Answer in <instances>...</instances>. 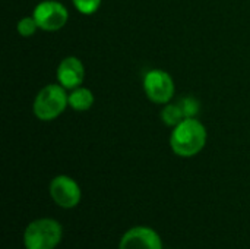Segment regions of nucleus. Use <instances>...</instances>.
<instances>
[{"label": "nucleus", "mask_w": 250, "mask_h": 249, "mask_svg": "<svg viewBox=\"0 0 250 249\" xmlns=\"http://www.w3.org/2000/svg\"><path fill=\"white\" fill-rule=\"evenodd\" d=\"M207 129L196 117H186L173 128L170 135V147L179 157H195L207 144Z\"/></svg>", "instance_id": "f257e3e1"}, {"label": "nucleus", "mask_w": 250, "mask_h": 249, "mask_svg": "<svg viewBox=\"0 0 250 249\" xmlns=\"http://www.w3.org/2000/svg\"><path fill=\"white\" fill-rule=\"evenodd\" d=\"M69 106V94L60 84H50L40 90L35 95L32 112L41 122H51L57 119Z\"/></svg>", "instance_id": "f03ea898"}, {"label": "nucleus", "mask_w": 250, "mask_h": 249, "mask_svg": "<svg viewBox=\"0 0 250 249\" xmlns=\"http://www.w3.org/2000/svg\"><path fill=\"white\" fill-rule=\"evenodd\" d=\"M62 225L53 219H38L28 225L23 233L26 249H54L62 241Z\"/></svg>", "instance_id": "7ed1b4c3"}, {"label": "nucleus", "mask_w": 250, "mask_h": 249, "mask_svg": "<svg viewBox=\"0 0 250 249\" xmlns=\"http://www.w3.org/2000/svg\"><path fill=\"white\" fill-rule=\"evenodd\" d=\"M174 81L171 75L163 69H151L144 76V91L149 101L155 104H167L174 95Z\"/></svg>", "instance_id": "20e7f679"}, {"label": "nucleus", "mask_w": 250, "mask_h": 249, "mask_svg": "<svg viewBox=\"0 0 250 249\" xmlns=\"http://www.w3.org/2000/svg\"><path fill=\"white\" fill-rule=\"evenodd\" d=\"M32 16L35 18L38 28L47 32L62 29L69 21V12L66 6L57 0L40 1L34 9Z\"/></svg>", "instance_id": "39448f33"}, {"label": "nucleus", "mask_w": 250, "mask_h": 249, "mask_svg": "<svg viewBox=\"0 0 250 249\" xmlns=\"http://www.w3.org/2000/svg\"><path fill=\"white\" fill-rule=\"evenodd\" d=\"M50 195L59 207L66 210L76 207L82 198V192L76 181L66 175H59L51 181Z\"/></svg>", "instance_id": "423d86ee"}, {"label": "nucleus", "mask_w": 250, "mask_h": 249, "mask_svg": "<svg viewBox=\"0 0 250 249\" xmlns=\"http://www.w3.org/2000/svg\"><path fill=\"white\" fill-rule=\"evenodd\" d=\"M119 249H163V242L154 229L138 226L123 235Z\"/></svg>", "instance_id": "0eeeda50"}, {"label": "nucleus", "mask_w": 250, "mask_h": 249, "mask_svg": "<svg viewBox=\"0 0 250 249\" xmlns=\"http://www.w3.org/2000/svg\"><path fill=\"white\" fill-rule=\"evenodd\" d=\"M56 75L62 87L66 90H75L81 87L85 79V66L78 57L67 56L59 63Z\"/></svg>", "instance_id": "6e6552de"}, {"label": "nucleus", "mask_w": 250, "mask_h": 249, "mask_svg": "<svg viewBox=\"0 0 250 249\" xmlns=\"http://www.w3.org/2000/svg\"><path fill=\"white\" fill-rule=\"evenodd\" d=\"M95 98H94V92L89 88L85 87H78L75 90H70L69 94V106L75 110V112H86L92 107Z\"/></svg>", "instance_id": "1a4fd4ad"}, {"label": "nucleus", "mask_w": 250, "mask_h": 249, "mask_svg": "<svg viewBox=\"0 0 250 249\" xmlns=\"http://www.w3.org/2000/svg\"><path fill=\"white\" fill-rule=\"evenodd\" d=\"M161 119H163V122H164L167 126L174 128V126H177V125H179L183 119H186V117H185L183 110H182V107L179 106V103H177V104H170V103H167V104L164 106V109L161 110Z\"/></svg>", "instance_id": "9d476101"}, {"label": "nucleus", "mask_w": 250, "mask_h": 249, "mask_svg": "<svg viewBox=\"0 0 250 249\" xmlns=\"http://www.w3.org/2000/svg\"><path fill=\"white\" fill-rule=\"evenodd\" d=\"M16 29H18V34L21 37L28 38V37H32L37 32V29H40V28H38L37 21H35L34 16H25V18L19 19V22L16 25Z\"/></svg>", "instance_id": "9b49d317"}, {"label": "nucleus", "mask_w": 250, "mask_h": 249, "mask_svg": "<svg viewBox=\"0 0 250 249\" xmlns=\"http://www.w3.org/2000/svg\"><path fill=\"white\" fill-rule=\"evenodd\" d=\"M72 3L82 15H94L101 6V0H72Z\"/></svg>", "instance_id": "f8f14e48"}, {"label": "nucleus", "mask_w": 250, "mask_h": 249, "mask_svg": "<svg viewBox=\"0 0 250 249\" xmlns=\"http://www.w3.org/2000/svg\"><path fill=\"white\" fill-rule=\"evenodd\" d=\"M179 106L183 110L185 117H195L199 112V103L193 97H185L180 100Z\"/></svg>", "instance_id": "ddd939ff"}]
</instances>
